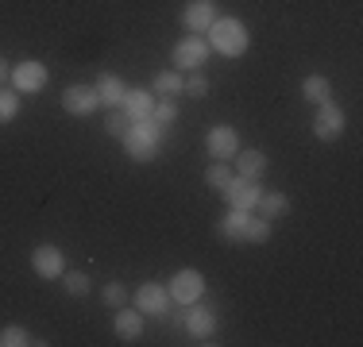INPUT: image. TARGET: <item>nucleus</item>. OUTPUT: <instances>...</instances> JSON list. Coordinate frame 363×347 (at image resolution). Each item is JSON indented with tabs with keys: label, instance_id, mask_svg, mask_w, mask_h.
<instances>
[{
	"label": "nucleus",
	"instance_id": "nucleus-4",
	"mask_svg": "<svg viewBox=\"0 0 363 347\" xmlns=\"http://www.w3.org/2000/svg\"><path fill=\"white\" fill-rule=\"evenodd\" d=\"M167 293H170V301H178L182 309L194 305V301H201V297H205V278H201V271H194V266H182V271L170 278Z\"/></svg>",
	"mask_w": 363,
	"mask_h": 347
},
{
	"label": "nucleus",
	"instance_id": "nucleus-17",
	"mask_svg": "<svg viewBox=\"0 0 363 347\" xmlns=\"http://www.w3.org/2000/svg\"><path fill=\"white\" fill-rule=\"evenodd\" d=\"M120 108L128 112V120H143V116H151V112H155V93L151 89H128Z\"/></svg>",
	"mask_w": 363,
	"mask_h": 347
},
{
	"label": "nucleus",
	"instance_id": "nucleus-8",
	"mask_svg": "<svg viewBox=\"0 0 363 347\" xmlns=\"http://www.w3.org/2000/svg\"><path fill=\"white\" fill-rule=\"evenodd\" d=\"M182 328H186L197 343H217V340H213V336H217V312L197 305V301H194V305H186V324H182Z\"/></svg>",
	"mask_w": 363,
	"mask_h": 347
},
{
	"label": "nucleus",
	"instance_id": "nucleus-18",
	"mask_svg": "<svg viewBox=\"0 0 363 347\" xmlns=\"http://www.w3.org/2000/svg\"><path fill=\"white\" fill-rule=\"evenodd\" d=\"M236 174H240V178L259 181V178L267 174V154L255 151V147H247V151H236Z\"/></svg>",
	"mask_w": 363,
	"mask_h": 347
},
{
	"label": "nucleus",
	"instance_id": "nucleus-19",
	"mask_svg": "<svg viewBox=\"0 0 363 347\" xmlns=\"http://www.w3.org/2000/svg\"><path fill=\"white\" fill-rule=\"evenodd\" d=\"M301 97H306L309 104H325V101H333V81H328L325 74H309L306 81H301Z\"/></svg>",
	"mask_w": 363,
	"mask_h": 347
},
{
	"label": "nucleus",
	"instance_id": "nucleus-12",
	"mask_svg": "<svg viewBox=\"0 0 363 347\" xmlns=\"http://www.w3.org/2000/svg\"><path fill=\"white\" fill-rule=\"evenodd\" d=\"M97 104H101V97L93 85H70L62 93V112H70V116H93Z\"/></svg>",
	"mask_w": 363,
	"mask_h": 347
},
{
	"label": "nucleus",
	"instance_id": "nucleus-3",
	"mask_svg": "<svg viewBox=\"0 0 363 347\" xmlns=\"http://www.w3.org/2000/svg\"><path fill=\"white\" fill-rule=\"evenodd\" d=\"M209 39L205 35H186L182 42H174V50H170V62H174V69H182V74H194V69H201L205 62H209Z\"/></svg>",
	"mask_w": 363,
	"mask_h": 347
},
{
	"label": "nucleus",
	"instance_id": "nucleus-14",
	"mask_svg": "<svg viewBox=\"0 0 363 347\" xmlns=\"http://www.w3.org/2000/svg\"><path fill=\"white\" fill-rule=\"evenodd\" d=\"M112 328H116V336L124 343H135L143 336V312L140 309H116V317H112Z\"/></svg>",
	"mask_w": 363,
	"mask_h": 347
},
{
	"label": "nucleus",
	"instance_id": "nucleus-29",
	"mask_svg": "<svg viewBox=\"0 0 363 347\" xmlns=\"http://www.w3.org/2000/svg\"><path fill=\"white\" fill-rule=\"evenodd\" d=\"M186 97H209V77H205L201 69H194V74L186 77Z\"/></svg>",
	"mask_w": 363,
	"mask_h": 347
},
{
	"label": "nucleus",
	"instance_id": "nucleus-7",
	"mask_svg": "<svg viewBox=\"0 0 363 347\" xmlns=\"http://www.w3.org/2000/svg\"><path fill=\"white\" fill-rule=\"evenodd\" d=\"M8 81H12V89L20 93H39L43 85L50 81V69L43 66V62H35V58H28V62H20V66H12V77H8Z\"/></svg>",
	"mask_w": 363,
	"mask_h": 347
},
{
	"label": "nucleus",
	"instance_id": "nucleus-22",
	"mask_svg": "<svg viewBox=\"0 0 363 347\" xmlns=\"http://www.w3.org/2000/svg\"><path fill=\"white\" fill-rule=\"evenodd\" d=\"M62 290L70 293V297H89L93 282H89V274H82V271H62Z\"/></svg>",
	"mask_w": 363,
	"mask_h": 347
},
{
	"label": "nucleus",
	"instance_id": "nucleus-31",
	"mask_svg": "<svg viewBox=\"0 0 363 347\" xmlns=\"http://www.w3.org/2000/svg\"><path fill=\"white\" fill-rule=\"evenodd\" d=\"M8 77H12V66H8V58H4V55H0V85H4V81H8Z\"/></svg>",
	"mask_w": 363,
	"mask_h": 347
},
{
	"label": "nucleus",
	"instance_id": "nucleus-21",
	"mask_svg": "<svg viewBox=\"0 0 363 347\" xmlns=\"http://www.w3.org/2000/svg\"><path fill=\"white\" fill-rule=\"evenodd\" d=\"M247 216L252 212H244V208H228V216L217 224V232L224 239H232V243H244V224H247Z\"/></svg>",
	"mask_w": 363,
	"mask_h": 347
},
{
	"label": "nucleus",
	"instance_id": "nucleus-2",
	"mask_svg": "<svg viewBox=\"0 0 363 347\" xmlns=\"http://www.w3.org/2000/svg\"><path fill=\"white\" fill-rule=\"evenodd\" d=\"M159 139H162V124L155 116L132 120V132L124 135V151L132 162H155L159 159Z\"/></svg>",
	"mask_w": 363,
	"mask_h": 347
},
{
	"label": "nucleus",
	"instance_id": "nucleus-9",
	"mask_svg": "<svg viewBox=\"0 0 363 347\" xmlns=\"http://www.w3.org/2000/svg\"><path fill=\"white\" fill-rule=\"evenodd\" d=\"M31 271H35L43 282H58L66 271V258H62V251L55 247V243H39L35 251H31Z\"/></svg>",
	"mask_w": 363,
	"mask_h": 347
},
{
	"label": "nucleus",
	"instance_id": "nucleus-13",
	"mask_svg": "<svg viewBox=\"0 0 363 347\" xmlns=\"http://www.w3.org/2000/svg\"><path fill=\"white\" fill-rule=\"evenodd\" d=\"M167 305H170V293H167V285L143 282L140 290H135V309H140L143 317H167Z\"/></svg>",
	"mask_w": 363,
	"mask_h": 347
},
{
	"label": "nucleus",
	"instance_id": "nucleus-27",
	"mask_svg": "<svg viewBox=\"0 0 363 347\" xmlns=\"http://www.w3.org/2000/svg\"><path fill=\"white\" fill-rule=\"evenodd\" d=\"M105 132H108L112 139H124L128 132H132V120H128L124 108H112V116L105 120Z\"/></svg>",
	"mask_w": 363,
	"mask_h": 347
},
{
	"label": "nucleus",
	"instance_id": "nucleus-5",
	"mask_svg": "<svg viewBox=\"0 0 363 347\" xmlns=\"http://www.w3.org/2000/svg\"><path fill=\"white\" fill-rule=\"evenodd\" d=\"M344 127H348V116H344V108L336 101H325L317 104V116H313V135L321 139V143H336V139L344 135Z\"/></svg>",
	"mask_w": 363,
	"mask_h": 347
},
{
	"label": "nucleus",
	"instance_id": "nucleus-1",
	"mask_svg": "<svg viewBox=\"0 0 363 347\" xmlns=\"http://www.w3.org/2000/svg\"><path fill=\"white\" fill-rule=\"evenodd\" d=\"M247 47H252V31L244 28V20H236V16H217L209 28V50H217L224 58H240L247 55Z\"/></svg>",
	"mask_w": 363,
	"mask_h": 347
},
{
	"label": "nucleus",
	"instance_id": "nucleus-11",
	"mask_svg": "<svg viewBox=\"0 0 363 347\" xmlns=\"http://www.w3.org/2000/svg\"><path fill=\"white\" fill-rule=\"evenodd\" d=\"M213 20H217V4H213V0H189V4L182 8V28H186L189 35L209 31Z\"/></svg>",
	"mask_w": 363,
	"mask_h": 347
},
{
	"label": "nucleus",
	"instance_id": "nucleus-23",
	"mask_svg": "<svg viewBox=\"0 0 363 347\" xmlns=\"http://www.w3.org/2000/svg\"><path fill=\"white\" fill-rule=\"evenodd\" d=\"M267 239H271V220H263L259 212H252L244 224V243H267Z\"/></svg>",
	"mask_w": 363,
	"mask_h": 347
},
{
	"label": "nucleus",
	"instance_id": "nucleus-30",
	"mask_svg": "<svg viewBox=\"0 0 363 347\" xmlns=\"http://www.w3.org/2000/svg\"><path fill=\"white\" fill-rule=\"evenodd\" d=\"M101 301H105L108 309H120V305H124V301H128V290H124V285H120V282H108L105 290H101Z\"/></svg>",
	"mask_w": 363,
	"mask_h": 347
},
{
	"label": "nucleus",
	"instance_id": "nucleus-10",
	"mask_svg": "<svg viewBox=\"0 0 363 347\" xmlns=\"http://www.w3.org/2000/svg\"><path fill=\"white\" fill-rule=\"evenodd\" d=\"M205 147H209V154H213L217 162L236 159V151H240V132H236V127H228V124H217V127H209V135H205Z\"/></svg>",
	"mask_w": 363,
	"mask_h": 347
},
{
	"label": "nucleus",
	"instance_id": "nucleus-25",
	"mask_svg": "<svg viewBox=\"0 0 363 347\" xmlns=\"http://www.w3.org/2000/svg\"><path fill=\"white\" fill-rule=\"evenodd\" d=\"M16 116H20V93L0 85V124H12Z\"/></svg>",
	"mask_w": 363,
	"mask_h": 347
},
{
	"label": "nucleus",
	"instance_id": "nucleus-15",
	"mask_svg": "<svg viewBox=\"0 0 363 347\" xmlns=\"http://www.w3.org/2000/svg\"><path fill=\"white\" fill-rule=\"evenodd\" d=\"M93 89H97L101 104H108V108H120V104H124V93H128V85L120 81V77L112 74V69H105V74H97V85H93Z\"/></svg>",
	"mask_w": 363,
	"mask_h": 347
},
{
	"label": "nucleus",
	"instance_id": "nucleus-24",
	"mask_svg": "<svg viewBox=\"0 0 363 347\" xmlns=\"http://www.w3.org/2000/svg\"><path fill=\"white\" fill-rule=\"evenodd\" d=\"M28 343H43V340H31V332L23 324L0 328V347H28Z\"/></svg>",
	"mask_w": 363,
	"mask_h": 347
},
{
	"label": "nucleus",
	"instance_id": "nucleus-6",
	"mask_svg": "<svg viewBox=\"0 0 363 347\" xmlns=\"http://www.w3.org/2000/svg\"><path fill=\"white\" fill-rule=\"evenodd\" d=\"M220 197L228 201V208H244V212H255V205H259V197H263V189H259V181L232 174V181L220 189Z\"/></svg>",
	"mask_w": 363,
	"mask_h": 347
},
{
	"label": "nucleus",
	"instance_id": "nucleus-16",
	"mask_svg": "<svg viewBox=\"0 0 363 347\" xmlns=\"http://www.w3.org/2000/svg\"><path fill=\"white\" fill-rule=\"evenodd\" d=\"M151 93L155 97H182L186 93V74L182 69H159L151 81Z\"/></svg>",
	"mask_w": 363,
	"mask_h": 347
},
{
	"label": "nucleus",
	"instance_id": "nucleus-26",
	"mask_svg": "<svg viewBox=\"0 0 363 347\" xmlns=\"http://www.w3.org/2000/svg\"><path fill=\"white\" fill-rule=\"evenodd\" d=\"M228 181H232V170L224 166V162H217V159H213V166L205 170V186H209L213 193H220V189L228 186Z\"/></svg>",
	"mask_w": 363,
	"mask_h": 347
},
{
	"label": "nucleus",
	"instance_id": "nucleus-20",
	"mask_svg": "<svg viewBox=\"0 0 363 347\" xmlns=\"http://www.w3.org/2000/svg\"><path fill=\"white\" fill-rule=\"evenodd\" d=\"M255 212L263 216V220H282V216L290 212V197L286 193H263L259 197V205H255Z\"/></svg>",
	"mask_w": 363,
	"mask_h": 347
},
{
	"label": "nucleus",
	"instance_id": "nucleus-28",
	"mask_svg": "<svg viewBox=\"0 0 363 347\" xmlns=\"http://www.w3.org/2000/svg\"><path fill=\"white\" fill-rule=\"evenodd\" d=\"M151 116L159 120L162 127L174 124V120H178V104H174V97H155V112H151Z\"/></svg>",
	"mask_w": 363,
	"mask_h": 347
}]
</instances>
